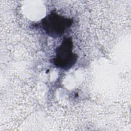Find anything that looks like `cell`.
<instances>
[{
	"instance_id": "obj_1",
	"label": "cell",
	"mask_w": 131,
	"mask_h": 131,
	"mask_svg": "<svg viewBox=\"0 0 131 131\" xmlns=\"http://www.w3.org/2000/svg\"><path fill=\"white\" fill-rule=\"evenodd\" d=\"M73 20L69 18L51 12L41 21L42 27L48 35L57 38L61 36L72 25Z\"/></svg>"
},
{
	"instance_id": "obj_2",
	"label": "cell",
	"mask_w": 131,
	"mask_h": 131,
	"mask_svg": "<svg viewBox=\"0 0 131 131\" xmlns=\"http://www.w3.org/2000/svg\"><path fill=\"white\" fill-rule=\"evenodd\" d=\"M73 42L70 38H66L56 49L54 64L57 67L68 70L76 62L77 56L72 52Z\"/></svg>"
}]
</instances>
